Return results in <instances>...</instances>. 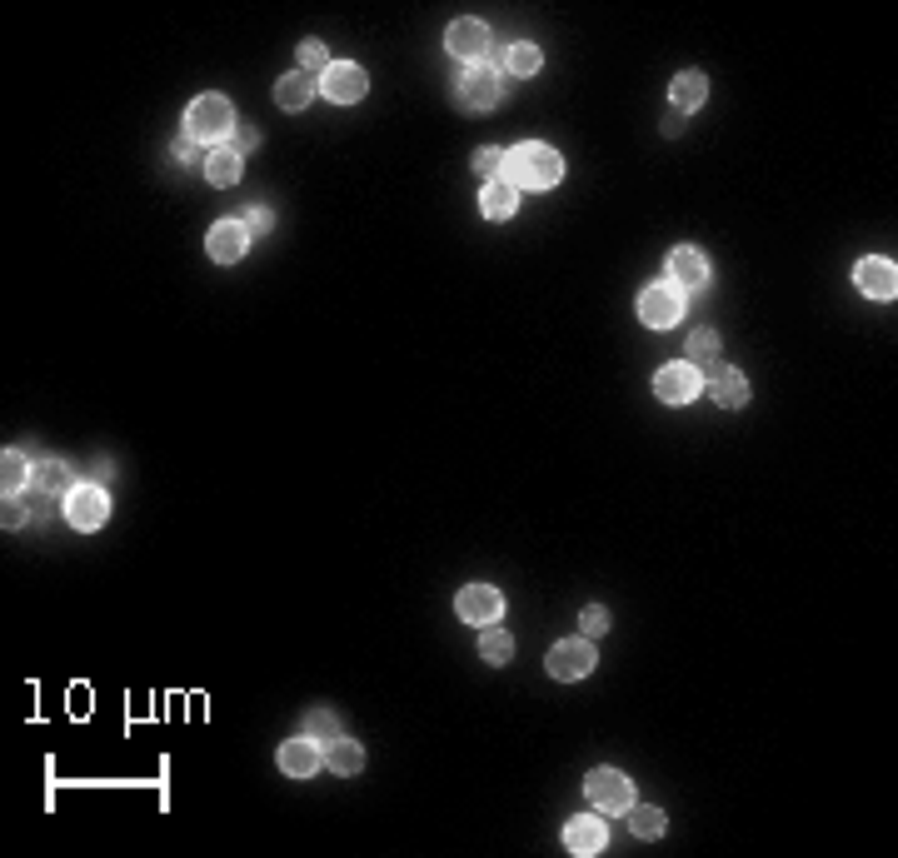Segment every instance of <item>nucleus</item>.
<instances>
[{
	"label": "nucleus",
	"instance_id": "nucleus-31",
	"mask_svg": "<svg viewBox=\"0 0 898 858\" xmlns=\"http://www.w3.org/2000/svg\"><path fill=\"white\" fill-rule=\"evenodd\" d=\"M579 629H584L589 639H599V634H609V609H599V604H589V609L579 614Z\"/></svg>",
	"mask_w": 898,
	"mask_h": 858
},
{
	"label": "nucleus",
	"instance_id": "nucleus-28",
	"mask_svg": "<svg viewBox=\"0 0 898 858\" xmlns=\"http://www.w3.org/2000/svg\"><path fill=\"white\" fill-rule=\"evenodd\" d=\"M479 654H484L489 664H509V654H514V639H509L504 629H484V639H479Z\"/></svg>",
	"mask_w": 898,
	"mask_h": 858
},
{
	"label": "nucleus",
	"instance_id": "nucleus-7",
	"mask_svg": "<svg viewBox=\"0 0 898 858\" xmlns=\"http://www.w3.org/2000/svg\"><path fill=\"white\" fill-rule=\"evenodd\" d=\"M454 614H459L464 624H484V629H489V624L504 614V594H499V589H489V584H469V589H459Z\"/></svg>",
	"mask_w": 898,
	"mask_h": 858
},
{
	"label": "nucleus",
	"instance_id": "nucleus-23",
	"mask_svg": "<svg viewBox=\"0 0 898 858\" xmlns=\"http://www.w3.org/2000/svg\"><path fill=\"white\" fill-rule=\"evenodd\" d=\"M30 484H35L40 494H70V489H75V484H70V469H65L60 459H45V464H35Z\"/></svg>",
	"mask_w": 898,
	"mask_h": 858
},
{
	"label": "nucleus",
	"instance_id": "nucleus-24",
	"mask_svg": "<svg viewBox=\"0 0 898 858\" xmlns=\"http://www.w3.org/2000/svg\"><path fill=\"white\" fill-rule=\"evenodd\" d=\"M205 175H210V185H235L240 180V155L235 150H210Z\"/></svg>",
	"mask_w": 898,
	"mask_h": 858
},
{
	"label": "nucleus",
	"instance_id": "nucleus-8",
	"mask_svg": "<svg viewBox=\"0 0 898 858\" xmlns=\"http://www.w3.org/2000/svg\"><path fill=\"white\" fill-rule=\"evenodd\" d=\"M320 90H325L335 105H355V100H365L370 80H365V70H360V65H350V60H335V65L320 75Z\"/></svg>",
	"mask_w": 898,
	"mask_h": 858
},
{
	"label": "nucleus",
	"instance_id": "nucleus-15",
	"mask_svg": "<svg viewBox=\"0 0 898 858\" xmlns=\"http://www.w3.org/2000/svg\"><path fill=\"white\" fill-rule=\"evenodd\" d=\"M669 275H674L669 285H679V290H684V285H689V290H699V285L709 280V260H704L699 250H689V245H679V250L669 255Z\"/></svg>",
	"mask_w": 898,
	"mask_h": 858
},
{
	"label": "nucleus",
	"instance_id": "nucleus-27",
	"mask_svg": "<svg viewBox=\"0 0 898 858\" xmlns=\"http://www.w3.org/2000/svg\"><path fill=\"white\" fill-rule=\"evenodd\" d=\"M305 734H310L315 744H335V739H340V724H335L330 709H310V714H305Z\"/></svg>",
	"mask_w": 898,
	"mask_h": 858
},
{
	"label": "nucleus",
	"instance_id": "nucleus-13",
	"mask_svg": "<svg viewBox=\"0 0 898 858\" xmlns=\"http://www.w3.org/2000/svg\"><path fill=\"white\" fill-rule=\"evenodd\" d=\"M564 844H569V854H599V849L609 844V829H604V819H594V814H579V819H569V829H564Z\"/></svg>",
	"mask_w": 898,
	"mask_h": 858
},
{
	"label": "nucleus",
	"instance_id": "nucleus-19",
	"mask_svg": "<svg viewBox=\"0 0 898 858\" xmlns=\"http://www.w3.org/2000/svg\"><path fill=\"white\" fill-rule=\"evenodd\" d=\"M704 95H709V80H704L699 70H684V75H674V85H669L674 110H699V105H704Z\"/></svg>",
	"mask_w": 898,
	"mask_h": 858
},
{
	"label": "nucleus",
	"instance_id": "nucleus-33",
	"mask_svg": "<svg viewBox=\"0 0 898 858\" xmlns=\"http://www.w3.org/2000/svg\"><path fill=\"white\" fill-rule=\"evenodd\" d=\"M270 225H275V215H270V210H265V205H255V210H250V215H245V230H250V235H265V230H270Z\"/></svg>",
	"mask_w": 898,
	"mask_h": 858
},
{
	"label": "nucleus",
	"instance_id": "nucleus-22",
	"mask_svg": "<svg viewBox=\"0 0 898 858\" xmlns=\"http://www.w3.org/2000/svg\"><path fill=\"white\" fill-rule=\"evenodd\" d=\"M684 350H689L684 360H689L694 370H704V365H719V330H709V325H704V330H694Z\"/></svg>",
	"mask_w": 898,
	"mask_h": 858
},
{
	"label": "nucleus",
	"instance_id": "nucleus-35",
	"mask_svg": "<svg viewBox=\"0 0 898 858\" xmlns=\"http://www.w3.org/2000/svg\"><path fill=\"white\" fill-rule=\"evenodd\" d=\"M0 519H5V529H20V524H25V504L5 494V514H0Z\"/></svg>",
	"mask_w": 898,
	"mask_h": 858
},
{
	"label": "nucleus",
	"instance_id": "nucleus-2",
	"mask_svg": "<svg viewBox=\"0 0 898 858\" xmlns=\"http://www.w3.org/2000/svg\"><path fill=\"white\" fill-rule=\"evenodd\" d=\"M185 130H190L195 140H225V135L235 130V105H230L225 95H200V100L190 105V115H185Z\"/></svg>",
	"mask_w": 898,
	"mask_h": 858
},
{
	"label": "nucleus",
	"instance_id": "nucleus-3",
	"mask_svg": "<svg viewBox=\"0 0 898 858\" xmlns=\"http://www.w3.org/2000/svg\"><path fill=\"white\" fill-rule=\"evenodd\" d=\"M584 794H589V804H594L599 814H624V809L634 804V784H629L619 769H594V774L584 779Z\"/></svg>",
	"mask_w": 898,
	"mask_h": 858
},
{
	"label": "nucleus",
	"instance_id": "nucleus-36",
	"mask_svg": "<svg viewBox=\"0 0 898 858\" xmlns=\"http://www.w3.org/2000/svg\"><path fill=\"white\" fill-rule=\"evenodd\" d=\"M250 145H255V130H240V135H235V145H230V150H235V155H245V150H250Z\"/></svg>",
	"mask_w": 898,
	"mask_h": 858
},
{
	"label": "nucleus",
	"instance_id": "nucleus-10",
	"mask_svg": "<svg viewBox=\"0 0 898 858\" xmlns=\"http://www.w3.org/2000/svg\"><path fill=\"white\" fill-rule=\"evenodd\" d=\"M594 669V644L589 639H564L549 649V674L554 679H584Z\"/></svg>",
	"mask_w": 898,
	"mask_h": 858
},
{
	"label": "nucleus",
	"instance_id": "nucleus-5",
	"mask_svg": "<svg viewBox=\"0 0 898 858\" xmlns=\"http://www.w3.org/2000/svg\"><path fill=\"white\" fill-rule=\"evenodd\" d=\"M699 390H704V380H699V370H694L689 360H674V365H664V370L654 375V395H659L664 405H689Z\"/></svg>",
	"mask_w": 898,
	"mask_h": 858
},
{
	"label": "nucleus",
	"instance_id": "nucleus-11",
	"mask_svg": "<svg viewBox=\"0 0 898 858\" xmlns=\"http://www.w3.org/2000/svg\"><path fill=\"white\" fill-rule=\"evenodd\" d=\"M489 45H494V30L484 25V20H454L449 25V55H459V60H479V55H489Z\"/></svg>",
	"mask_w": 898,
	"mask_h": 858
},
{
	"label": "nucleus",
	"instance_id": "nucleus-12",
	"mask_svg": "<svg viewBox=\"0 0 898 858\" xmlns=\"http://www.w3.org/2000/svg\"><path fill=\"white\" fill-rule=\"evenodd\" d=\"M245 245H250L245 220H220V225L210 230V260H220V265H235V260L245 255Z\"/></svg>",
	"mask_w": 898,
	"mask_h": 858
},
{
	"label": "nucleus",
	"instance_id": "nucleus-1",
	"mask_svg": "<svg viewBox=\"0 0 898 858\" xmlns=\"http://www.w3.org/2000/svg\"><path fill=\"white\" fill-rule=\"evenodd\" d=\"M559 175H564V160L549 145H519L504 155V180L514 190H554Z\"/></svg>",
	"mask_w": 898,
	"mask_h": 858
},
{
	"label": "nucleus",
	"instance_id": "nucleus-14",
	"mask_svg": "<svg viewBox=\"0 0 898 858\" xmlns=\"http://www.w3.org/2000/svg\"><path fill=\"white\" fill-rule=\"evenodd\" d=\"M854 280H859V290L874 295V300H894V290H898L894 260H864V265L854 270Z\"/></svg>",
	"mask_w": 898,
	"mask_h": 858
},
{
	"label": "nucleus",
	"instance_id": "nucleus-21",
	"mask_svg": "<svg viewBox=\"0 0 898 858\" xmlns=\"http://www.w3.org/2000/svg\"><path fill=\"white\" fill-rule=\"evenodd\" d=\"M499 70H509V75H534V70H539V45H529V40H514V45H504V55H499Z\"/></svg>",
	"mask_w": 898,
	"mask_h": 858
},
{
	"label": "nucleus",
	"instance_id": "nucleus-30",
	"mask_svg": "<svg viewBox=\"0 0 898 858\" xmlns=\"http://www.w3.org/2000/svg\"><path fill=\"white\" fill-rule=\"evenodd\" d=\"M474 170H479L484 180H499V175H504V150H494V145H484V150L474 155Z\"/></svg>",
	"mask_w": 898,
	"mask_h": 858
},
{
	"label": "nucleus",
	"instance_id": "nucleus-25",
	"mask_svg": "<svg viewBox=\"0 0 898 858\" xmlns=\"http://www.w3.org/2000/svg\"><path fill=\"white\" fill-rule=\"evenodd\" d=\"M330 769H335V774H360V769H365V749H360L355 739H335V744H330Z\"/></svg>",
	"mask_w": 898,
	"mask_h": 858
},
{
	"label": "nucleus",
	"instance_id": "nucleus-6",
	"mask_svg": "<svg viewBox=\"0 0 898 858\" xmlns=\"http://www.w3.org/2000/svg\"><path fill=\"white\" fill-rule=\"evenodd\" d=\"M105 514H110V499H105L100 484H75V489L65 494V519H70L75 529H100Z\"/></svg>",
	"mask_w": 898,
	"mask_h": 858
},
{
	"label": "nucleus",
	"instance_id": "nucleus-4",
	"mask_svg": "<svg viewBox=\"0 0 898 858\" xmlns=\"http://www.w3.org/2000/svg\"><path fill=\"white\" fill-rule=\"evenodd\" d=\"M679 310H684V295H679V285H669V280H659V285H644V295H639V320H644V325H654V330H669V325H679Z\"/></svg>",
	"mask_w": 898,
	"mask_h": 858
},
{
	"label": "nucleus",
	"instance_id": "nucleus-9",
	"mask_svg": "<svg viewBox=\"0 0 898 858\" xmlns=\"http://www.w3.org/2000/svg\"><path fill=\"white\" fill-rule=\"evenodd\" d=\"M459 105L469 110V115H484V110H494V100H499V75L494 70H484V65H474V70H464L459 75Z\"/></svg>",
	"mask_w": 898,
	"mask_h": 858
},
{
	"label": "nucleus",
	"instance_id": "nucleus-34",
	"mask_svg": "<svg viewBox=\"0 0 898 858\" xmlns=\"http://www.w3.org/2000/svg\"><path fill=\"white\" fill-rule=\"evenodd\" d=\"M175 160H185V165H195V160H200V140H195V135H185V140H175Z\"/></svg>",
	"mask_w": 898,
	"mask_h": 858
},
{
	"label": "nucleus",
	"instance_id": "nucleus-26",
	"mask_svg": "<svg viewBox=\"0 0 898 858\" xmlns=\"http://www.w3.org/2000/svg\"><path fill=\"white\" fill-rule=\"evenodd\" d=\"M30 474H35V469L25 464V454H20V449H5V459H0V479H5V494H15V489H20V484H25Z\"/></svg>",
	"mask_w": 898,
	"mask_h": 858
},
{
	"label": "nucleus",
	"instance_id": "nucleus-32",
	"mask_svg": "<svg viewBox=\"0 0 898 858\" xmlns=\"http://www.w3.org/2000/svg\"><path fill=\"white\" fill-rule=\"evenodd\" d=\"M300 65H305V70H330V50H325L320 40H305V45H300Z\"/></svg>",
	"mask_w": 898,
	"mask_h": 858
},
{
	"label": "nucleus",
	"instance_id": "nucleus-17",
	"mask_svg": "<svg viewBox=\"0 0 898 858\" xmlns=\"http://www.w3.org/2000/svg\"><path fill=\"white\" fill-rule=\"evenodd\" d=\"M280 769L285 774H295V779H310L315 769H320V749H315V739L305 734V739H290L285 749H280Z\"/></svg>",
	"mask_w": 898,
	"mask_h": 858
},
{
	"label": "nucleus",
	"instance_id": "nucleus-18",
	"mask_svg": "<svg viewBox=\"0 0 898 858\" xmlns=\"http://www.w3.org/2000/svg\"><path fill=\"white\" fill-rule=\"evenodd\" d=\"M514 205H519V190H514L509 180H489V185L479 190V210H484L489 220H509Z\"/></svg>",
	"mask_w": 898,
	"mask_h": 858
},
{
	"label": "nucleus",
	"instance_id": "nucleus-29",
	"mask_svg": "<svg viewBox=\"0 0 898 858\" xmlns=\"http://www.w3.org/2000/svg\"><path fill=\"white\" fill-rule=\"evenodd\" d=\"M629 829H634L639 839H659V834H664V809H634V804H629Z\"/></svg>",
	"mask_w": 898,
	"mask_h": 858
},
{
	"label": "nucleus",
	"instance_id": "nucleus-16",
	"mask_svg": "<svg viewBox=\"0 0 898 858\" xmlns=\"http://www.w3.org/2000/svg\"><path fill=\"white\" fill-rule=\"evenodd\" d=\"M709 395H714V405L739 410V405L749 400V380H744L739 370H729V365H714V375H709Z\"/></svg>",
	"mask_w": 898,
	"mask_h": 858
},
{
	"label": "nucleus",
	"instance_id": "nucleus-20",
	"mask_svg": "<svg viewBox=\"0 0 898 858\" xmlns=\"http://www.w3.org/2000/svg\"><path fill=\"white\" fill-rule=\"evenodd\" d=\"M275 100H280L285 110H305V105L315 100V80H310V75H300V70H290V75L275 85Z\"/></svg>",
	"mask_w": 898,
	"mask_h": 858
}]
</instances>
